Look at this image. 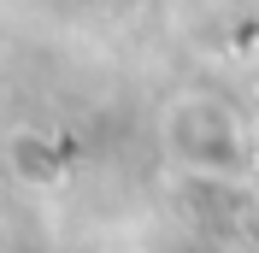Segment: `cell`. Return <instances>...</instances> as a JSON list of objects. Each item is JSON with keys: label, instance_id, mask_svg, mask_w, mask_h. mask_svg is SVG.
<instances>
[{"label": "cell", "instance_id": "obj_1", "mask_svg": "<svg viewBox=\"0 0 259 253\" xmlns=\"http://www.w3.org/2000/svg\"><path fill=\"white\" fill-rule=\"evenodd\" d=\"M171 147H177V159H189L200 171H242L253 159L236 136V118L218 100H183L171 112Z\"/></svg>", "mask_w": 259, "mask_h": 253}]
</instances>
